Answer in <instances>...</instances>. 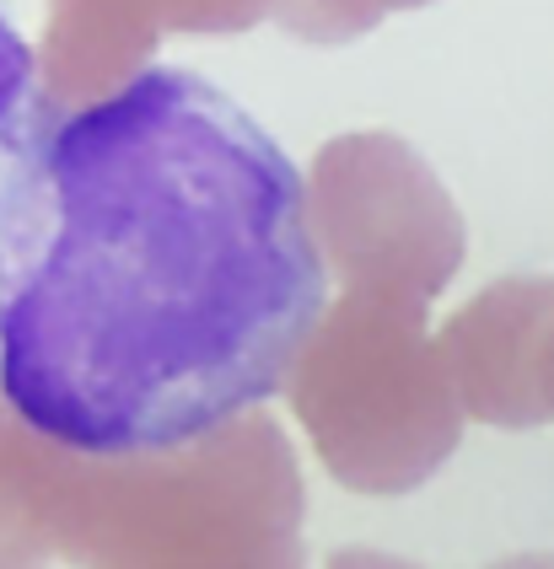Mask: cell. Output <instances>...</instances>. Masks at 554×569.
I'll use <instances>...</instances> for the list:
<instances>
[{
    "label": "cell",
    "instance_id": "obj_2",
    "mask_svg": "<svg viewBox=\"0 0 554 569\" xmlns=\"http://www.w3.org/2000/svg\"><path fill=\"white\" fill-rule=\"evenodd\" d=\"M38 129H43V97H38V54L22 38L11 0H0V237L11 221L17 189L28 178Z\"/></svg>",
    "mask_w": 554,
    "mask_h": 569
},
{
    "label": "cell",
    "instance_id": "obj_1",
    "mask_svg": "<svg viewBox=\"0 0 554 569\" xmlns=\"http://www.w3.org/2000/svg\"><path fill=\"white\" fill-rule=\"evenodd\" d=\"M328 307L307 183L195 70L38 129L0 237V398L81 457H167L275 398Z\"/></svg>",
    "mask_w": 554,
    "mask_h": 569
}]
</instances>
